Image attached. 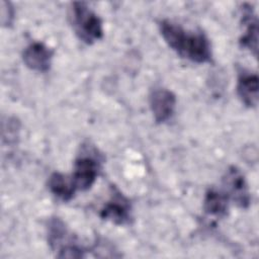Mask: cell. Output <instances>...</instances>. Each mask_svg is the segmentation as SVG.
Instances as JSON below:
<instances>
[{
    "label": "cell",
    "mask_w": 259,
    "mask_h": 259,
    "mask_svg": "<svg viewBox=\"0 0 259 259\" xmlns=\"http://www.w3.org/2000/svg\"><path fill=\"white\" fill-rule=\"evenodd\" d=\"M159 28L166 44L180 57L198 64L210 61V45L204 33L188 31L168 19H163Z\"/></svg>",
    "instance_id": "6da1fadb"
},
{
    "label": "cell",
    "mask_w": 259,
    "mask_h": 259,
    "mask_svg": "<svg viewBox=\"0 0 259 259\" xmlns=\"http://www.w3.org/2000/svg\"><path fill=\"white\" fill-rule=\"evenodd\" d=\"M70 17L75 33L85 44L92 45L103 36L102 21L87 3L73 2Z\"/></svg>",
    "instance_id": "7a4b0ae2"
},
{
    "label": "cell",
    "mask_w": 259,
    "mask_h": 259,
    "mask_svg": "<svg viewBox=\"0 0 259 259\" xmlns=\"http://www.w3.org/2000/svg\"><path fill=\"white\" fill-rule=\"evenodd\" d=\"M223 191L230 200L241 208H247L251 201L250 191L242 171L236 166H231L223 176Z\"/></svg>",
    "instance_id": "3957f363"
},
{
    "label": "cell",
    "mask_w": 259,
    "mask_h": 259,
    "mask_svg": "<svg viewBox=\"0 0 259 259\" xmlns=\"http://www.w3.org/2000/svg\"><path fill=\"white\" fill-rule=\"evenodd\" d=\"M99 214L103 220L116 225H125L132 220V205L119 190L112 187L110 198L100 209Z\"/></svg>",
    "instance_id": "277c9868"
},
{
    "label": "cell",
    "mask_w": 259,
    "mask_h": 259,
    "mask_svg": "<svg viewBox=\"0 0 259 259\" xmlns=\"http://www.w3.org/2000/svg\"><path fill=\"white\" fill-rule=\"evenodd\" d=\"M99 170L98 161L91 156L81 155L74 163L73 174L71 176L76 190L85 191L91 188L96 180Z\"/></svg>",
    "instance_id": "5b68a950"
},
{
    "label": "cell",
    "mask_w": 259,
    "mask_h": 259,
    "mask_svg": "<svg viewBox=\"0 0 259 259\" xmlns=\"http://www.w3.org/2000/svg\"><path fill=\"white\" fill-rule=\"evenodd\" d=\"M176 96L166 88H155L150 94V107L157 123L169 120L175 110Z\"/></svg>",
    "instance_id": "8992f818"
},
{
    "label": "cell",
    "mask_w": 259,
    "mask_h": 259,
    "mask_svg": "<svg viewBox=\"0 0 259 259\" xmlns=\"http://www.w3.org/2000/svg\"><path fill=\"white\" fill-rule=\"evenodd\" d=\"M52 58L53 51L39 41H34L28 45L22 54L25 66L36 72H47L50 70Z\"/></svg>",
    "instance_id": "52a82bcc"
},
{
    "label": "cell",
    "mask_w": 259,
    "mask_h": 259,
    "mask_svg": "<svg viewBox=\"0 0 259 259\" xmlns=\"http://www.w3.org/2000/svg\"><path fill=\"white\" fill-rule=\"evenodd\" d=\"M237 93L241 101L248 107H255L259 97V78L256 73L242 70L238 76Z\"/></svg>",
    "instance_id": "ba28073f"
},
{
    "label": "cell",
    "mask_w": 259,
    "mask_h": 259,
    "mask_svg": "<svg viewBox=\"0 0 259 259\" xmlns=\"http://www.w3.org/2000/svg\"><path fill=\"white\" fill-rule=\"evenodd\" d=\"M242 21L245 25L244 34L240 38L243 48L248 49L256 58L258 53V21L254 10L250 4H245L242 8Z\"/></svg>",
    "instance_id": "9c48e42d"
},
{
    "label": "cell",
    "mask_w": 259,
    "mask_h": 259,
    "mask_svg": "<svg viewBox=\"0 0 259 259\" xmlns=\"http://www.w3.org/2000/svg\"><path fill=\"white\" fill-rule=\"evenodd\" d=\"M229 201V197L223 190L211 187L205 193L203 199V210L208 215L224 218L228 213Z\"/></svg>",
    "instance_id": "30bf717a"
},
{
    "label": "cell",
    "mask_w": 259,
    "mask_h": 259,
    "mask_svg": "<svg viewBox=\"0 0 259 259\" xmlns=\"http://www.w3.org/2000/svg\"><path fill=\"white\" fill-rule=\"evenodd\" d=\"M50 191L58 198L69 201L73 198L76 188L71 177L64 175L60 172H54L48 181Z\"/></svg>",
    "instance_id": "8fae6325"
},
{
    "label": "cell",
    "mask_w": 259,
    "mask_h": 259,
    "mask_svg": "<svg viewBox=\"0 0 259 259\" xmlns=\"http://www.w3.org/2000/svg\"><path fill=\"white\" fill-rule=\"evenodd\" d=\"M14 19V9L10 2L1 1V23L3 26H9Z\"/></svg>",
    "instance_id": "7c38bea8"
}]
</instances>
